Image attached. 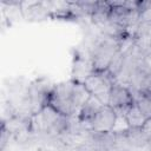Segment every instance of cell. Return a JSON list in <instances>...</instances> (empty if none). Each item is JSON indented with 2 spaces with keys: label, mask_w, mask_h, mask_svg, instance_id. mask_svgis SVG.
I'll list each match as a JSON object with an SVG mask.
<instances>
[{
  "label": "cell",
  "mask_w": 151,
  "mask_h": 151,
  "mask_svg": "<svg viewBox=\"0 0 151 151\" xmlns=\"http://www.w3.org/2000/svg\"><path fill=\"white\" fill-rule=\"evenodd\" d=\"M143 63H144V65L151 71V51H149L147 53L144 54V57H143Z\"/></svg>",
  "instance_id": "11"
},
{
  "label": "cell",
  "mask_w": 151,
  "mask_h": 151,
  "mask_svg": "<svg viewBox=\"0 0 151 151\" xmlns=\"http://www.w3.org/2000/svg\"><path fill=\"white\" fill-rule=\"evenodd\" d=\"M120 114H123L125 117L126 123H127L130 129H140L144 125V123L146 122V117L142 113V111L139 110V107L137 106L136 103L130 105Z\"/></svg>",
  "instance_id": "8"
},
{
  "label": "cell",
  "mask_w": 151,
  "mask_h": 151,
  "mask_svg": "<svg viewBox=\"0 0 151 151\" xmlns=\"http://www.w3.org/2000/svg\"><path fill=\"white\" fill-rule=\"evenodd\" d=\"M104 106L101 101H99L97 98L90 96L87 101L81 106L79 113H78V120L81 123H91V120L94 118V116L98 113V111Z\"/></svg>",
  "instance_id": "7"
},
{
  "label": "cell",
  "mask_w": 151,
  "mask_h": 151,
  "mask_svg": "<svg viewBox=\"0 0 151 151\" xmlns=\"http://www.w3.org/2000/svg\"><path fill=\"white\" fill-rule=\"evenodd\" d=\"M117 120V112L109 105H104L91 120L90 130L98 134L111 133Z\"/></svg>",
  "instance_id": "5"
},
{
  "label": "cell",
  "mask_w": 151,
  "mask_h": 151,
  "mask_svg": "<svg viewBox=\"0 0 151 151\" xmlns=\"http://www.w3.org/2000/svg\"><path fill=\"white\" fill-rule=\"evenodd\" d=\"M113 83L114 80L107 74L106 71L105 72L92 71L83 80V84L87 90V92L90 93V96L97 98L104 105L109 104V97Z\"/></svg>",
  "instance_id": "4"
},
{
  "label": "cell",
  "mask_w": 151,
  "mask_h": 151,
  "mask_svg": "<svg viewBox=\"0 0 151 151\" xmlns=\"http://www.w3.org/2000/svg\"><path fill=\"white\" fill-rule=\"evenodd\" d=\"M134 103L142 111V113L146 117V119L151 118V94H137L133 97Z\"/></svg>",
  "instance_id": "9"
},
{
  "label": "cell",
  "mask_w": 151,
  "mask_h": 151,
  "mask_svg": "<svg viewBox=\"0 0 151 151\" xmlns=\"http://www.w3.org/2000/svg\"><path fill=\"white\" fill-rule=\"evenodd\" d=\"M90 98L83 81L70 80L52 87L47 104L66 117L78 114L81 106Z\"/></svg>",
  "instance_id": "1"
},
{
  "label": "cell",
  "mask_w": 151,
  "mask_h": 151,
  "mask_svg": "<svg viewBox=\"0 0 151 151\" xmlns=\"http://www.w3.org/2000/svg\"><path fill=\"white\" fill-rule=\"evenodd\" d=\"M133 103H134V98L130 88L122 84L113 83L107 105L111 106L117 113H123Z\"/></svg>",
  "instance_id": "6"
},
{
  "label": "cell",
  "mask_w": 151,
  "mask_h": 151,
  "mask_svg": "<svg viewBox=\"0 0 151 151\" xmlns=\"http://www.w3.org/2000/svg\"><path fill=\"white\" fill-rule=\"evenodd\" d=\"M67 118L68 117L61 114L54 107L46 104L40 111L32 116L31 126L35 132L55 134L66 131L68 125Z\"/></svg>",
  "instance_id": "2"
},
{
  "label": "cell",
  "mask_w": 151,
  "mask_h": 151,
  "mask_svg": "<svg viewBox=\"0 0 151 151\" xmlns=\"http://www.w3.org/2000/svg\"><path fill=\"white\" fill-rule=\"evenodd\" d=\"M120 48L118 40L112 37H107L98 41L92 51V70L96 72H105L111 60Z\"/></svg>",
  "instance_id": "3"
},
{
  "label": "cell",
  "mask_w": 151,
  "mask_h": 151,
  "mask_svg": "<svg viewBox=\"0 0 151 151\" xmlns=\"http://www.w3.org/2000/svg\"><path fill=\"white\" fill-rule=\"evenodd\" d=\"M142 132L144 133V136L146 137L147 142H151V118L146 119V122L144 123V125L140 127Z\"/></svg>",
  "instance_id": "10"
}]
</instances>
